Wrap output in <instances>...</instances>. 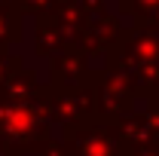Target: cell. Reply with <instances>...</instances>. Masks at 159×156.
I'll use <instances>...</instances> for the list:
<instances>
[{
	"instance_id": "cell-1",
	"label": "cell",
	"mask_w": 159,
	"mask_h": 156,
	"mask_svg": "<svg viewBox=\"0 0 159 156\" xmlns=\"http://www.w3.org/2000/svg\"><path fill=\"white\" fill-rule=\"evenodd\" d=\"M6 126H9L12 132H21V129H28V126H31V110H12V113L6 117Z\"/></svg>"
}]
</instances>
